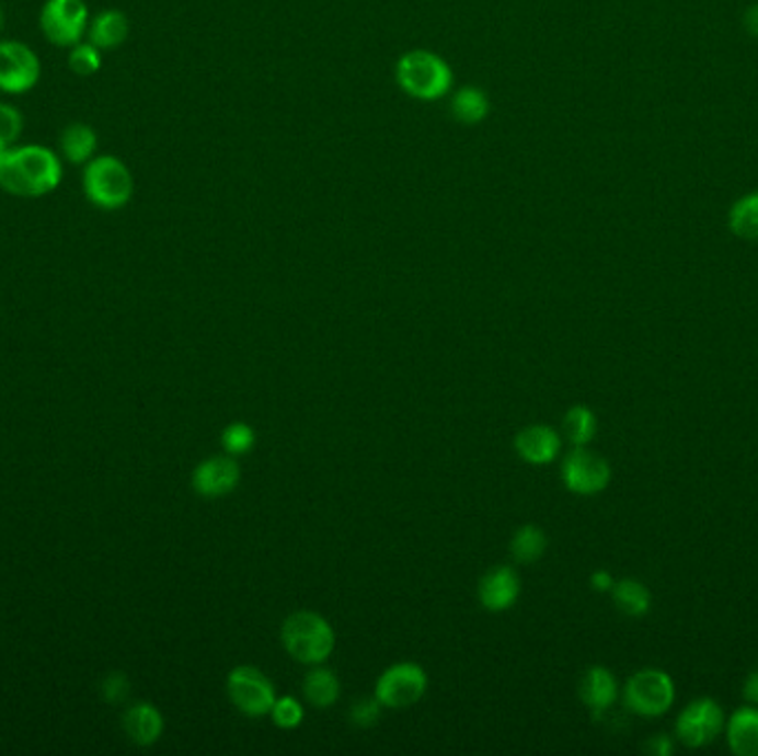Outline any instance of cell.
Segmentation results:
<instances>
[{
	"instance_id": "17",
	"label": "cell",
	"mask_w": 758,
	"mask_h": 756,
	"mask_svg": "<svg viewBox=\"0 0 758 756\" xmlns=\"http://www.w3.org/2000/svg\"><path fill=\"white\" fill-rule=\"evenodd\" d=\"M302 692H305V699L313 708L324 710V708H331L337 703V699L342 695V684L333 671L318 664L305 675Z\"/></svg>"
},
{
	"instance_id": "33",
	"label": "cell",
	"mask_w": 758,
	"mask_h": 756,
	"mask_svg": "<svg viewBox=\"0 0 758 756\" xmlns=\"http://www.w3.org/2000/svg\"><path fill=\"white\" fill-rule=\"evenodd\" d=\"M590 586H593L597 593H608V591H612L615 580H612V575H610L608 571H597V573L590 575Z\"/></svg>"
},
{
	"instance_id": "15",
	"label": "cell",
	"mask_w": 758,
	"mask_h": 756,
	"mask_svg": "<svg viewBox=\"0 0 758 756\" xmlns=\"http://www.w3.org/2000/svg\"><path fill=\"white\" fill-rule=\"evenodd\" d=\"M579 697L584 706L599 719L604 717L619 697V686L615 675L604 666H593L584 673L579 681Z\"/></svg>"
},
{
	"instance_id": "4",
	"label": "cell",
	"mask_w": 758,
	"mask_h": 756,
	"mask_svg": "<svg viewBox=\"0 0 758 756\" xmlns=\"http://www.w3.org/2000/svg\"><path fill=\"white\" fill-rule=\"evenodd\" d=\"M398 82L417 101H437L452 84L450 67L430 51H409L398 62Z\"/></svg>"
},
{
	"instance_id": "26",
	"label": "cell",
	"mask_w": 758,
	"mask_h": 756,
	"mask_svg": "<svg viewBox=\"0 0 758 756\" xmlns=\"http://www.w3.org/2000/svg\"><path fill=\"white\" fill-rule=\"evenodd\" d=\"M255 442H257L255 428L244 422H233L222 431V448L231 457L246 455L255 446Z\"/></svg>"
},
{
	"instance_id": "27",
	"label": "cell",
	"mask_w": 758,
	"mask_h": 756,
	"mask_svg": "<svg viewBox=\"0 0 758 756\" xmlns=\"http://www.w3.org/2000/svg\"><path fill=\"white\" fill-rule=\"evenodd\" d=\"M271 719L279 730H296L305 721V706L296 697H277L271 708Z\"/></svg>"
},
{
	"instance_id": "8",
	"label": "cell",
	"mask_w": 758,
	"mask_h": 756,
	"mask_svg": "<svg viewBox=\"0 0 758 756\" xmlns=\"http://www.w3.org/2000/svg\"><path fill=\"white\" fill-rule=\"evenodd\" d=\"M610 478V463L601 455L588 450L586 446H575V450L563 459L561 466V480L565 489L584 497L599 495L601 491H606Z\"/></svg>"
},
{
	"instance_id": "5",
	"label": "cell",
	"mask_w": 758,
	"mask_h": 756,
	"mask_svg": "<svg viewBox=\"0 0 758 756\" xmlns=\"http://www.w3.org/2000/svg\"><path fill=\"white\" fill-rule=\"evenodd\" d=\"M428 690L426 671L415 661H400L389 666L375 681V697L389 710H404L422 701Z\"/></svg>"
},
{
	"instance_id": "2",
	"label": "cell",
	"mask_w": 758,
	"mask_h": 756,
	"mask_svg": "<svg viewBox=\"0 0 758 756\" xmlns=\"http://www.w3.org/2000/svg\"><path fill=\"white\" fill-rule=\"evenodd\" d=\"M282 645L305 666H318L335 650L333 626L313 610H296L282 623Z\"/></svg>"
},
{
	"instance_id": "36",
	"label": "cell",
	"mask_w": 758,
	"mask_h": 756,
	"mask_svg": "<svg viewBox=\"0 0 758 756\" xmlns=\"http://www.w3.org/2000/svg\"><path fill=\"white\" fill-rule=\"evenodd\" d=\"M8 149H10V147H8V145H5V142H0V156H3V153H5V151H8Z\"/></svg>"
},
{
	"instance_id": "21",
	"label": "cell",
	"mask_w": 758,
	"mask_h": 756,
	"mask_svg": "<svg viewBox=\"0 0 758 756\" xmlns=\"http://www.w3.org/2000/svg\"><path fill=\"white\" fill-rule=\"evenodd\" d=\"M545 550H548V537L543 528H539L537 524H526L517 528V532L510 539V554L521 565H530L539 561L545 554Z\"/></svg>"
},
{
	"instance_id": "13",
	"label": "cell",
	"mask_w": 758,
	"mask_h": 756,
	"mask_svg": "<svg viewBox=\"0 0 758 756\" xmlns=\"http://www.w3.org/2000/svg\"><path fill=\"white\" fill-rule=\"evenodd\" d=\"M521 595V580L513 565H495L482 580L478 588L480 604L489 612L510 610Z\"/></svg>"
},
{
	"instance_id": "7",
	"label": "cell",
	"mask_w": 758,
	"mask_h": 756,
	"mask_svg": "<svg viewBox=\"0 0 758 756\" xmlns=\"http://www.w3.org/2000/svg\"><path fill=\"white\" fill-rule=\"evenodd\" d=\"M227 692L236 710L251 719L271 714V708L277 699L273 681L255 666L233 668L227 677Z\"/></svg>"
},
{
	"instance_id": "37",
	"label": "cell",
	"mask_w": 758,
	"mask_h": 756,
	"mask_svg": "<svg viewBox=\"0 0 758 756\" xmlns=\"http://www.w3.org/2000/svg\"><path fill=\"white\" fill-rule=\"evenodd\" d=\"M3 23H5V16H3V10H0V32H3Z\"/></svg>"
},
{
	"instance_id": "28",
	"label": "cell",
	"mask_w": 758,
	"mask_h": 756,
	"mask_svg": "<svg viewBox=\"0 0 758 756\" xmlns=\"http://www.w3.org/2000/svg\"><path fill=\"white\" fill-rule=\"evenodd\" d=\"M103 67L101 49L91 43H78L73 45L69 54V69L78 76H93Z\"/></svg>"
},
{
	"instance_id": "20",
	"label": "cell",
	"mask_w": 758,
	"mask_h": 756,
	"mask_svg": "<svg viewBox=\"0 0 758 756\" xmlns=\"http://www.w3.org/2000/svg\"><path fill=\"white\" fill-rule=\"evenodd\" d=\"M99 147V136L89 125L84 123H73L65 127L60 136V149L67 162L71 164H84L93 158Z\"/></svg>"
},
{
	"instance_id": "12",
	"label": "cell",
	"mask_w": 758,
	"mask_h": 756,
	"mask_svg": "<svg viewBox=\"0 0 758 756\" xmlns=\"http://www.w3.org/2000/svg\"><path fill=\"white\" fill-rule=\"evenodd\" d=\"M242 480V468L238 457L231 455H214L196 466L194 470V491L200 497L218 500L231 495Z\"/></svg>"
},
{
	"instance_id": "1",
	"label": "cell",
	"mask_w": 758,
	"mask_h": 756,
	"mask_svg": "<svg viewBox=\"0 0 758 756\" xmlns=\"http://www.w3.org/2000/svg\"><path fill=\"white\" fill-rule=\"evenodd\" d=\"M62 180L60 158L43 147L27 145L0 156V186L16 198H41L51 194Z\"/></svg>"
},
{
	"instance_id": "22",
	"label": "cell",
	"mask_w": 758,
	"mask_h": 756,
	"mask_svg": "<svg viewBox=\"0 0 758 756\" xmlns=\"http://www.w3.org/2000/svg\"><path fill=\"white\" fill-rule=\"evenodd\" d=\"M489 96L478 87H466L452 99V114L463 125H478L489 116Z\"/></svg>"
},
{
	"instance_id": "25",
	"label": "cell",
	"mask_w": 758,
	"mask_h": 756,
	"mask_svg": "<svg viewBox=\"0 0 758 756\" xmlns=\"http://www.w3.org/2000/svg\"><path fill=\"white\" fill-rule=\"evenodd\" d=\"M730 229L745 240H758V194L740 198L730 211Z\"/></svg>"
},
{
	"instance_id": "14",
	"label": "cell",
	"mask_w": 758,
	"mask_h": 756,
	"mask_svg": "<svg viewBox=\"0 0 758 756\" xmlns=\"http://www.w3.org/2000/svg\"><path fill=\"white\" fill-rule=\"evenodd\" d=\"M517 455L532 466L552 463L561 450V435L545 424H532L515 435Z\"/></svg>"
},
{
	"instance_id": "18",
	"label": "cell",
	"mask_w": 758,
	"mask_h": 756,
	"mask_svg": "<svg viewBox=\"0 0 758 756\" xmlns=\"http://www.w3.org/2000/svg\"><path fill=\"white\" fill-rule=\"evenodd\" d=\"M129 36V21L118 10H107L99 14L89 25V43L99 49H116Z\"/></svg>"
},
{
	"instance_id": "6",
	"label": "cell",
	"mask_w": 758,
	"mask_h": 756,
	"mask_svg": "<svg viewBox=\"0 0 758 756\" xmlns=\"http://www.w3.org/2000/svg\"><path fill=\"white\" fill-rule=\"evenodd\" d=\"M623 701L625 708L639 717H661L675 703V684L661 671H641L625 684Z\"/></svg>"
},
{
	"instance_id": "30",
	"label": "cell",
	"mask_w": 758,
	"mask_h": 756,
	"mask_svg": "<svg viewBox=\"0 0 758 756\" xmlns=\"http://www.w3.org/2000/svg\"><path fill=\"white\" fill-rule=\"evenodd\" d=\"M23 131V114L12 107L0 103V142H5L8 147L19 140Z\"/></svg>"
},
{
	"instance_id": "9",
	"label": "cell",
	"mask_w": 758,
	"mask_h": 756,
	"mask_svg": "<svg viewBox=\"0 0 758 756\" xmlns=\"http://www.w3.org/2000/svg\"><path fill=\"white\" fill-rule=\"evenodd\" d=\"M89 25L84 0H47L41 12V30L45 38L58 47L82 43Z\"/></svg>"
},
{
	"instance_id": "23",
	"label": "cell",
	"mask_w": 758,
	"mask_h": 756,
	"mask_svg": "<svg viewBox=\"0 0 758 756\" xmlns=\"http://www.w3.org/2000/svg\"><path fill=\"white\" fill-rule=\"evenodd\" d=\"M612 602L628 617H643L652 606L650 591L636 580H621L619 584H615Z\"/></svg>"
},
{
	"instance_id": "3",
	"label": "cell",
	"mask_w": 758,
	"mask_h": 756,
	"mask_svg": "<svg viewBox=\"0 0 758 756\" xmlns=\"http://www.w3.org/2000/svg\"><path fill=\"white\" fill-rule=\"evenodd\" d=\"M82 192L91 205L114 211L134 196V177L127 164L116 156L91 158L82 173Z\"/></svg>"
},
{
	"instance_id": "24",
	"label": "cell",
	"mask_w": 758,
	"mask_h": 756,
	"mask_svg": "<svg viewBox=\"0 0 758 756\" xmlns=\"http://www.w3.org/2000/svg\"><path fill=\"white\" fill-rule=\"evenodd\" d=\"M597 415L588 406H573L563 415V435L573 446H588L597 435Z\"/></svg>"
},
{
	"instance_id": "11",
	"label": "cell",
	"mask_w": 758,
	"mask_h": 756,
	"mask_svg": "<svg viewBox=\"0 0 758 756\" xmlns=\"http://www.w3.org/2000/svg\"><path fill=\"white\" fill-rule=\"evenodd\" d=\"M725 728L723 710L712 699H699L690 703L679 721H677V736L688 747H703L712 743Z\"/></svg>"
},
{
	"instance_id": "10",
	"label": "cell",
	"mask_w": 758,
	"mask_h": 756,
	"mask_svg": "<svg viewBox=\"0 0 758 756\" xmlns=\"http://www.w3.org/2000/svg\"><path fill=\"white\" fill-rule=\"evenodd\" d=\"M41 78V60L25 43H0V91L27 93Z\"/></svg>"
},
{
	"instance_id": "32",
	"label": "cell",
	"mask_w": 758,
	"mask_h": 756,
	"mask_svg": "<svg viewBox=\"0 0 758 756\" xmlns=\"http://www.w3.org/2000/svg\"><path fill=\"white\" fill-rule=\"evenodd\" d=\"M647 749H650L652 754H656V756H668V754H673L675 745H673L670 736H663V734H661V736H652V738H650Z\"/></svg>"
},
{
	"instance_id": "34",
	"label": "cell",
	"mask_w": 758,
	"mask_h": 756,
	"mask_svg": "<svg viewBox=\"0 0 758 756\" xmlns=\"http://www.w3.org/2000/svg\"><path fill=\"white\" fill-rule=\"evenodd\" d=\"M743 697H745L749 703L758 706V671H754V673L747 677V681H745V686H743Z\"/></svg>"
},
{
	"instance_id": "29",
	"label": "cell",
	"mask_w": 758,
	"mask_h": 756,
	"mask_svg": "<svg viewBox=\"0 0 758 756\" xmlns=\"http://www.w3.org/2000/svg\"><path fill=\"white\" fill-rule=\"evenodd\" d=\"M382 710L384 706L377 701V697H364V699H357L353 701L351 710H348V719L355 728H361V730H368V728H375L377 721L382 719Z\"/></svg>"
},
{
	"instance_id": "31",
	"label": "cell",
	"mask_w": 758,
	"mask_h": 756,
	"mask_svg": "<svg viewBox=\"0 0 758 756\" xmlns=\"http://www.w3.org/2000/svg\"><path fill=\"white\" fill-rule=\"evenodd\" d=\"M103 695H105V699H107L110 703H118V701L127 699V695H129V681H127V677L120 675V673L110 675V677L105 679V684H103Z\"/></svg>"
},
{
	"instance_id": "35",
	"label": "cell",
	"mask_w": 758,
	"mask_h": 756,
	"mask_svg": "<svg viewBox=\"0 0 758 756\" xmlns=\"http://www.w3.org/2000/svg\"><path fill=\"white\" fill-rule=\"evenodd\" d=\"M745 27H747V32H749L751 36L758 38V5H754V8L747 12V16H745Z\"/></svg>"
},
{
	"instance_id": "19",
	"label": "cell",
	"mask_w": 758,
	"mask_h": 756,
	"mask_svg": "<svg viewBox=\"0 0 758 756\" xmlns=\"http://www.w3.org/2000/svg\"><path fill=\"white\" fill-rule=\"evenodd\" d=\"M125 732L138 745H153L164 728L162 714L151 703H138L125 714Z\"/></svg>"
},
{
	"instance_id": "16",
	"label": "cell",
	"mask_w": 758,
	"mask_h": 756,
	"mask_svg": "<svg viewBox=\"0 0 758 756\" xmlns=\"http://www.w3.org/2000/svg\"><path fill=\"white\" fill-rule=\"evenodd\" d=\"M727 741L738 756H758V708H740L727 723Z\"/></svg>"
}]
</instances>
